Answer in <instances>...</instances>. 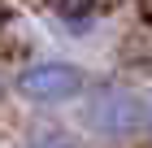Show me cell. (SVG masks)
<instances>
[{"instance_id": "obj_1", "label": "cell", "mask_w": 152, "mask_h": 148, "mask_svg": "<svg viewBox=\"0 0 152 148\" xmlns=\"http://www.w3.org/2000/svg\"><path fill=\"white\" fill-rule=\"evenodd\" d=\"M78 118L104 144H122V139H135L143 131L139 126V91L122 87V83H96V87H87Z\"/></svg>"}, {"instance_id": "obj_2", "label": "cell", "mask_w": 152, "mask_h": 148, "mask_svg": "<svg viewBox=\"0 0 152 148\" xmlns=\"http://www.w3.org/2000/svg\"><path fill=\"white\" fill-rule=\"evenodd\" d=\"M18 96L39 109H52V105H70L87 91V74L83 66H70V61H35L18 74Z\"/></svg>"}, {"instance_id": "obj_3", "label": "cell", "mask_w": 152, "mask_h": 148, "mask_svg": "<svg viewBox=\"0 0 152 148\" xmlns=\"http://www.w3.org/2000/svg\"><path fill=\"white\" fill-rule=\"evenodd\" d=\"M52 13L61 18V26L87 31V26L96 22V0H52Z\"/></svg>"}, {"instance_id": "obj_4", "label": "cell", "mask_w": 152, "mask_h": 148, "mask_svg": "<svg viewBox=\"0 0 152 148\" xmlns=\"http://www.w3.org/2000/svg\"><path fill=\"white\" fill-rule=\"evenodd\" d=\"M26 148H83V144L70 131H61V126H39V131H31Z\"/></svg>"}, {"instance_id": "obj_5", "label": "cell", "mask_w": 152, "mask_h": 148, "mask_svg": "<svg viewBox=\"0 0 152 148\" xmlns=\"http://www.w3.org/2000/svg\"><path fill=\"white\" fill-rule=\"evenodd\" d=\"M139 126H143V131L152 135V87L139 96Z\"/></svg>"}]
</instances>
